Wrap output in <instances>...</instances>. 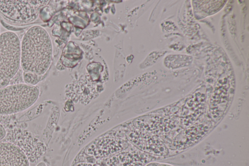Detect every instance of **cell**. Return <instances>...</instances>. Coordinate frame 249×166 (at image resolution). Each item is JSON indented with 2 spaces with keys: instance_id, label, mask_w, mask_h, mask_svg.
I'll use <instances>...</instances> for the list:
<instances>
[{
  "instance_id": "obj_1",
  "label": "cell",
  "mask_w": 249,
  "mask_h": 166,
  "mask_svg": "<svg viewBox=\"0 0 249 166\" xmlns=\"http://www.w3.org/2000/svg\"><path fill=\"white\" fill-rule=\"evenodd\" d=\"M52 54L47 32L39 26L30 27L20 42V65L23 72L43 76L50 67Z\"/></svg>"
},
{
  "instance_id": "obj_2",
  "label": "cell",
  "mask_w": 249,
  "mask_h": 166,
  "mask_svg": "<svg viewBox=\"0 0 249 166\" xmlns=\"http://www.w3.org/2000/svg\"><path fill=\"white\" fill-rule=\"evenodd\" d=\"M38 87L19 83L0 88V115H8L23 111L37 100Z\"/></svg>"
},
{
  "instance_id": "obj_3",
  "label": "cell",
  "mask_w": 249,
  "mask_h": 166,
  "mask_svg": "<svg viewBox=\"0 0 249 166\" xmlns=\"http://www.w3.org/2000/svg\"><path fill=\"white\" fill-rule=\"evenodd\" d=\"M20 65V41L15 33L0 34V88L8 85Z\"/></svg>"
},
{
  "instance_id": "obj_4",
  "label": "cell",
  "mask_w": 249,
  "mask_h": 166,
  "mask_svg": "<svg viewBox=\"0 0 249 166\" xmlns=\"http://www.w3.org/2000/svg\"><path fill=\"white\" fill-rule=\"evenodd\" d=\"M129 146L124 130H112L91 142L85 153L90 157L104 159L123 151Z\"/></svg>"
},
{
  "instance_id": "obj_5",
  "label": "cell",
  "mask_w": 249,
  "mask_h": 166,
  "mask_svg": "<svg viewBox=\"0 0 249 166\" xmlns=\"http://www.w3.org/2000/svg\"><path fill=\"white\" fill-rule=\"evenodd\" d=\"M44 1L0 0V14L7 20L18 24H28L37 18Z\"/></svg>"
},
{
  "instance_id": "obj_6",
  "label": "cell",
  "mask_w": 249,
  "mask_h": 166,
  "mask_svg": "<svg viewBox=\"0 0 249 166\" xmlns=\"http://www.w3.org/2000/svg\"><path fill=\"white\" fill-rule=\"evenodd\" d=\"M0 166H30L24 152L10 142L0 143Z\"/></svg>"
},
{
  "instance_id": "obj_7",
  "label": "cell",
  "mask_w": 249,
  "mask_h": 166,
  "mask_svg": "<svg viewBox=\"0 0 249 166\" xmlns=\"http://www.w3.org/2000/svg\"><path fill=\"white\" fill-rule=\"evenodd\" d=\"M126 150L104 158L100 165L102 166H142L146 162L143 153L136 150L126 151Z\"/></svg>"
},
{
  "instance_id": "obj_8",
  "label": "cell",
  "mask_w": 249,
  "mask_h": 166,
  "mask_svg": "<svg viewBox=\"0 0 249 166\" xmlns=\"http://www.w3.org/2000/svg\"><path fill=\"white\" fill-rule=\"evenodd\" d=\"M23 80L25 84L35 86L43 78V76L30 72H23Z\"/></svg>"
},
{
  "instance_id": "obj_9",
  "label": "cell",
  "mask_w": 249,
  "mask_h": 166,
  "mask_svg": "<svg viewBox=\"0 0 249 166\" xmlns=\"http://www.w3.org/2000/svg\"><path fill=\"white\" fill-rule=\"evenodd\" d=\"M74 166H102L99 164L93 163H78Z\"/></svg>"
},
{
  "instance_id": "obj_10",
  "label": "cell",
  "mask_w": 249,
  "mask_h": 166,
  "mask_svg": "<svg viewBox=\"0 0 249 166\" xmlns=\"http://www.w3.org/2000/svg\"><path fill=\"white\" fill-rule=\"evenodd\" d=\"M6 130L3 126L0 124V140L4 138L6 136Z\"/></svg>"
},
{
  "instance_id": "obj_11",
  "label": "cell",
  "mask_w": 249,
  "mask_h": 166,
  "mask_svg": "<svg viewBox=\"0 0 249 166\" xmlns=\"http://www.w3.org/2000/svg\"><path fill=\"white\" fill-rule=\"evenodd\" d=\"M146 166H173L170 164L165 163H151L148 164Z\"/></svg>"
},
{
  "instance_id": "obj_12",
  "label": "cell",
  "mask_w": 249,
  "mask_h": 166,
  "mask_svg": "<svg viewBox=\"0 0 249 166\" xmlns=\"http://www.w3.org/2000/svg\"><path fill=\"white\" fill-rule=\"evenodd\" d=\"M36 166H46L44 162H40Z\"/></svg>"
}]
</instances>
